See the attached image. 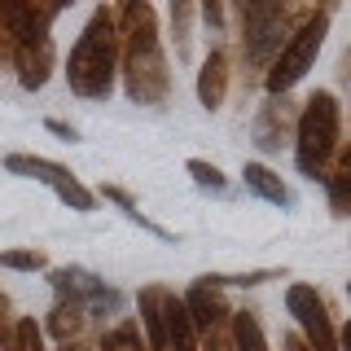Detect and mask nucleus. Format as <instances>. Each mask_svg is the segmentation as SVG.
I'll return each instance as SVG.
<instances>
[{
    "label": "nucleus",
    "instance_id": "nucleus-24",
    "mask_svg": "<svg viewBox=\"0 0 351 351\" xmlns=\"http://www.w3.org/2000/svg\"><path fill=\"white\" fill-rule=\"evenodd\" d=\"M184 171L193 176V184H202V189H211V193H224L228 189V176L215 167V162H206V158H189L184 162Z\"/></svg>",
    "mask_w": 351,
    "mask_h": 351
},
{
    "label": "nucleus",
    "instance_id": "nucleus-6",
    "mask_svg": "<svg viewBox=\"0 0 351 351\" xmlns=\"http://www.w3.org/2000/svg\"><path fill=\"white\" fill-rule=\"evenodd\" d=\"M329 18H334V5H321V9L312 5L307 9V18L294 27V36L285 40V49L277 53V62L268 66V75H263V93L268 97H290L294 84L312 71L316 53H321V44L329 36Z\"/></svg>",
    "mask_w": 351,
    "mask_h": 351
},
{
    "label": "nucleus",
    "instance_id": "nucleus-11",
    "mask_svg": "<svg viewBox=\"0 0 351 351\" xmlns=\"http://www.w3.org/2000/svg\"><path fill=\"white\" fill-rule=\"evenodd\" d=\"M294 128H299V101L294 97H268L259 106L255 123H250V136L263 154H277L285 145H294Z\"/></svg>",
    "mask_w": 351,
    "mask_h": 351
},
{
    "label": "nucleus",
    "instance_id": "nucleus-28",
    "mask_svg": "<svg viewBox=\"0 0 351 351\" xmlns=\"http://www.w3.org/2000/svg\"><path fill=\"white\" fill-rule=\"evenodd\" d=\"M281 351H312V347H307L303 338H299V329H290V334L281 338Z\"/></svg>",
    "mask_w": 351,
    "mask_h": 351
},
{
    "label": "nucleus",
    "instance_id": "nucleus-17",
    "mask_svg": "<svg viewBox=\"0 0 351 351\" xmlns=\"http://www.w3.org/2000/svg\"><path fill=\"white\" fill-rule=\"evenodd\" d=\"M325 193H329V211L338 219H351V145L338 149L334 167L325 176Z\"/></svg>",
    "mask_w": 351,
    "mask_h": 351
},
{
    "label": "nucleus",
    "instance_id": "nucleus-27",
    "mask_svg": "<svg viewBox=\"0 0 351 351\" xmlns=\"http://www.w3.org/2000/svg\"><path fill=\"white\" fill-rule=\"evenodd\" d=\"M44 128H49L53 136H62V141H80V132H75L71 123H62V119H44Z\"/></svg>",
    "mask_w": 351,
    "mask_h": 351
},
{
    "label": "nucleus",
    "instance_id": "nucleus-14",
    "mask_svg": "<svg viewBox=\"0 0 351 351\" xmlns=\"http://www.w3.org/2000/svg\"><path fill=\"white\" fill-rule=\"evenodd\" d=\"M18 71V84L27 88V93H40L44 84H49L53 66H58V49H53V40H40V44H18L14 49V62H9Z\"/></svg>",
    "mask_w": 351,
    "mask_h": 351
},
{
    "label": "nucleus",
    "instance_id": "nucleus-8",
    "mask_svg": "<svg viewBox=\"0 0 351 351\" xmlns=\"http://www.w3.org/2000/svg\"><path fill=\"white\" fill-rule=\"evenodd\" d=\"M5 171L9 176H27V180H40V184H49L53 193L62 197L71 211H97V193L93 189H84L80 184V176H75L71 167H62V162H53V158H40V154H5Z\"/></svg>",
    "mask_w": 351,
    "mask_h": 351
},
{
    "label": "nucleus",
    "instance_id": "nucleus-3",
    "mask_svg": "<svg viewBox=\"0 0 351 351\" xmlns=\"http://www.w3.org/2000/svg\"><path fill=\"white\" fill-rule=\"evenodd\" d=\"M312 5H277V0H246L233 9L237 18V53L241 66H250V80L263 84L268 66L277 62L285 40L294 36V27L307 18Z\"/></svg>",
    "mask_w": 351,
    "mask_h": 351
},
{
    "label": "nucleus",
    "instance_id": "nucleus-26",
    "mask_svg": "<svg viewBox=\"0 0 351 351\" xmlns=\"http://www.w3.org/2000/svg\"><path fill=\"white\" fill-rule=\"evenodd\" d=\"M197 18H202L206 22V27H224V22H228V9L224 5H219V0H211V5H202V9H197Z\"/></svg>",
    "mask_w": 351,
    "mask_h": 351
},
{
    "label": "nucleus",
    "instance_id": "nucleus-30",
    "mask_svg": "<svg viewBox=\"0 0 351 351\" xmlns=\"http://www.w3.org/2000/svg\"><path fill=\"white\" fill-rule=\"evenodd\" d=\"M338 351H351V321L338 329Z\"/></svg>",
    "mask_w": 351,
    "mask_h": 351
},
{
    "label": "nucleus",
    "instance_id": "nucleus-20",
    "mask_svg": "<svg viewBox=\"0 0 351 351\" xmlns=\"http://www.w3.org/2000/svg\"><path fill=\"white\" fill-rule=\"evenodd\" d=\"M193 18H197V5H189V0H176L171 5V44H176V62H193V36H189V27H193Z\"/></svg>",
    "mask_w": 351,
    "mask_h": 351
},
{
    "label": "nucleus",
    "instance_id": "nucleus-22",
    "mask_svg": "<svg viewBox=\"0 0 351 351\" xmlns=\"http://www.w3.org/2000/svg\"><path fill=\"white\" fill-rule=\"evenodd\" d=\"M219 290H228V285H241V290H250V285H263V281H281L285 277V268H255V272H206Z\"/></svg>",
    "mask_w": 351,
    "mask_h": 351
},
{
    "label": "nucleus",
    "instance_id": "nucleus-16",
    "mask_svg": "<svg viewBox=\"0 0 351 351\" xmlns=\"http://www.w3.org/2000/svg\"><path fill=\"white\" fill-rule=\"evenodd\" d=\"M241 184H246V189L255 193V197H263V202L281 206V211H290V206H294L290 184H285L281 176L268 167V162H246V167H241Z\"/></svg>",
    "mask_w": 351,
    "mask_h": 351
},
{
    "label": "nucleus",
    "instance_id": "nucleus-12",
    "mask_svg": "<svg viewBox=\"0 0 351 351\" xmlns=\"http://www.w3.org/2000/svg\"><path fill=\"white\" fill-rule=\"evenodd\" d=\"M62 18L58 5H0V27L9 31V40L18 44H40L53 40V22Z\"/></svg>",
    "mask_w": 351,
    "mask_h": 351
},
{
    "label": "nucleus",
    "instance_id": "nucleus-25",
    "mask_svg": "<svg viewBox=\"0 0 351 351\" xmlns=\"http://www.w3.org/2000/svg\"><path fill=\"white\" fill-rule=\"evenodd\" d=\"M18 351H49L44 347V329L36 316H18Z\"/></svg>",
    "mask_w": 351,
    "mask_h": 351
},
{
    "label": "nucleus",
    "instance_id": "nucleus-15",
    "mask_svg": "<svg viewBox=\"0 0 351 351\" xmlns=\"http://www.w3.org/2000/svg\"><path fill=\"white\" fill-rule=\"evenodd\" d=\"M40 329H44V334H49L58 347H66V343H80V338H88V329H93V316H88L80 303L53 299V307H49V316H44Z\"/></svg>",
    "mask_w": 351,
    "mask_h": 351
},
{
    "label": "nucleus",
    "instance_id": "nucleus-2",
    "mask_svg": "<svg viewBox=\"0 0 351 351\" xmlns=\"http://www.w3.org/2000/svg\"><path fill=\"white\" fill-rule=\"evenodd\" d=\"M66 84L84 101H110L119 84V22L114 5H97L88 14L80 40L71 44L66 58Z\"/></svg>",
    "mask_w": 351,
    "mask_h": 351
},
{
    "label": "nucleus",
    "instance_id": "nucleus-29",
    "mask_svg": "<svg viewBox=\"0 0 351 351\" xmlns=\"http://www.w3.org/2000/svg\"><path fill=\"white\" fill-rule=\"evenodd\" d=\"M0 62H14V40H9L5 27H0Z\"/></svg>",
    "mask_w": 351,
    "mask_h": 351
},
{
    "label": "nucleus",
    "instance_id": "nucleus-9",
    "mask_svg": "<svg viewBox=\"0 0 351 351\" xmlns=\"http://www.w3.org/2000/svg\"><path fill=\"white\" fill-rule=\"evenodd\" d=\"M49 281H53V294H58L62 303H80L84 312L93 316V325L123 312V294H119L114 285H106L97 272H88V268H75V263L71 268H53Z\"/></svg>",
    "mask_w": 351,
    "mask_h": 351
},
{
    "label": "nucleus",
    "instance_id": "nucleus-1",
    "mask_svg": "<svg viewBox=\"0 0 351 351\" xmlns=\"http://www.w3.org/2000/svg\"><path fill=\"white\" fill-rule=\"evenodd\" d=\"M119 22V80L136 106H167L171 101V71L162 58L158 14L145 0H128L114 9Z\"/></svg>",
    "mask_w": 351,
    "mask_h": 351
},
{
    "label": "nucleus",
    "instance_id": "nucleus-7",
    "mask_svg": "<svg viewBox=\"0 0 351 351\" xmlns=\"http://www.w3.org/2000/svg\"><path fill=\"white\" fill-rule=\"evenodd\" d=\"M180 299H184V312H189L197 351H233V307H228V294L211 277H197Z\"/></svg>",
    "mask_w": 351,
    "mask_h": 351
},
{
    "label": "nucleus",
    "instance_id": "nucleus-18",
    "mask_svg": "<svg viewBox=\"0 0 351 351\" xmlns=\"http://www.w3.org/2000/svg\"><path fill=\"white\" fill-rule=\"evenodd\" d=\"M97 347H101V351H149L136 316H119V321L110 325L101 338H97Z\"/></svg>",
    "mask_w": 351,
    "mask_h": 351
},
{
    "label": "nucleus",
    "instance_id": "nucleus-23",
    "mask_svg": "<svg viewBox=\"0 0 351 351\" xmlns=\"http://www.w3.org/2000/svg\"><path fill=\"white\" fill-rule=\"evenodd\" d=\"M0 268L9 272H44L49 268V255L36 246H22V250H0Z\"/></svg>",
    "mask_w": 351,
    "mask_h": 351
},
{
    "label": "nucleus",
    "instance_id": "nucleus-31",
    "mask_svg": "<svg viewBox=\"0 0 351 351\" xmlns=\"http://www.w3.org/2000/svg\"><path fill=\"white\" fill-rule=\"evenodd\" d=\"M347 294H351V281H347Z\"/></svg>",
    "mask_w": 351,
    "mask_h": 351
},
{
    "label": "nucleus",
    "instance_id": "nucleus-5",
    "mask_svg": "<svg viewBox=\"0 0 351 351\" xmlns=\"http://www.w3.org/2000/svg\"><path fill=\"white\" fill-rule=\"evenodd\" d=\"M136 321H141V334H145L149 351H197V338H193L189 312H184V299L171 290V285H162V281L141 285Z\"/></svg>",
    "mask_w": 351,
    "mask_h": 351
},
{
    "label": "nucleus",
    "instance_id": "nucleus-21",
    "mask_svg": "<svg viewBox=\"0 0 351 351\" xmlns=\"http://www.w3.org/2000/svg\"><path fill=\"white\" fill-rule=\"evenodd\" d=\"M233 351H268V334H263L255 312H233Z\"/></svg>",
    "mask_w": 351,
    "mask_h": 351
},
{
    "label": "nucleus",
    "instance_id": "nucleus-4",
    "mask_svg": "<svg viewBox=\"0 0 351 351\" xmlns=\"http://www.w3.org/2000/svg\"><path fill=\"white\" fill-rule=\"evenodd\" d=\"M343 149V106L329 88H316L299 106V128H294V162L307 180H325Z\"/></svg>",
    "mask_w": 351,
    "mask_h": 351
},
{
    "label": "nucleus",
    "instance_id": "nucleus-13",
    "mask_svg": "<svg viewBox=\"0 0 351 351\" xmlns=\"http://www.w3.org/2000/svg\"><path fill=\"white\" fill-rule=\"evenodd\" d=\"M228 84H233V53H228V44H211L202 58V71H197V101H202V110L224 106Z\"/></svg>",
    "mask_w": 351,
    "mask_h": 351
},
{
    "label": "nucleus",
    "instance_id": "nucleus-10",
    "mask_svg": "<svg viewBox=\"0 0 351 351\" xmlns=\"http://www.w3.org/2000/svg\"><path fill=\"white\" fill-rule=\"evenodd\" d=\"M285 312L294 316V329H299V338L312 351H338V325H334L329 303L316 285L294 281L290 290H285Z\"/></svg>",
    "mask_w": 351,
    "mask_h": 351
},
{
    "label": "nucleus",
    "instance_id": "nucleus-19",
    "mask_svg": "<svg viewBox=\"0 0 351 351\" xmlns=\"http://www.w3.org/2000/svg\"><path fill=\"white\" fill-rule=\"evenodd\" d=\"M97 197H106V202H114L119 211H123V215L132 219V224H141V228H145V233H154V237H162V241H171V233H167V228H162V224H154L149 215H141L136 197H132V193L123 189V184H101V189H97Z\"/></svg>",
    "mask_w": 351,
    "mask_h": 351
}]
</instances>
